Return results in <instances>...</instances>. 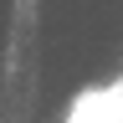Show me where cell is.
Here are the masks:
<instances>
[{"mask_svg":"<svg viewBox=\"0 0 123 123\" xmlns=\"http://www.w3.org/2000/svg\"><path fill=\"white\" fill-rule=\"evenodd\" d=\"M67 123H123V77H113V82L82 92V98L72 103Z\"/></svg>","mask_w":123,"mask_h":123,"instance_id":"obj_1","label":"cell"}]
</instances>
